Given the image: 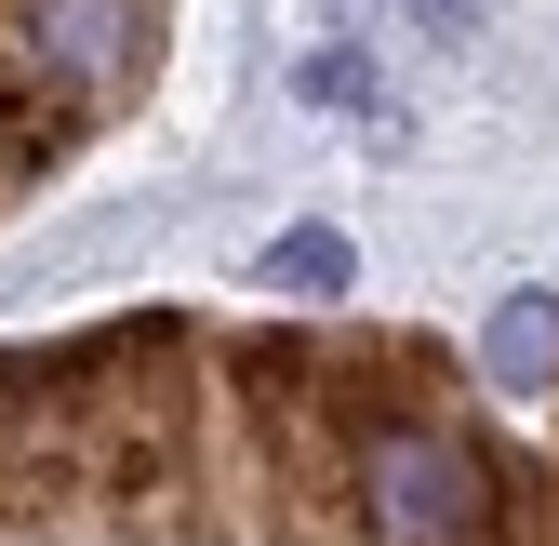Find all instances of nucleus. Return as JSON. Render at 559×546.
Wrapping results in <instances>:
<instances>
[{
  "label": "nucleus",
  "mask_w": 559,
  "mask_h": 546,
  "mask_svg": "<svg viewBox=\"0 0 559 546\" xmlns=\"http://www.w3.org/2000/svg\"><path fill=\"white\" fill-rule=\"evenodd\" d=\"M266 294H346V240H320V227H294L266 253Z\"/></svg>",
  "instance_id": "4"
},
{
  "label": "nucleus",
  "mask_w": 559,
  "mask_h": 546,
  "mask_svg": "<svg viewBox=\"0 0 559 546\" xmlns=\"http://www.w3.org/2000/svg\"><path fill=\"white\" fill-rule=\"evenodd\" d=\"M546 387H559V307L520 294V307L493 320V400H546Z\"/></svg>",
  "instance_id": "3"
},
{
  "label": "nucleus",
  "mask_w": 559,
  "mask_h": 546,
  "mask_svg": "<svg viewBox=\"0 0 559 546\" xmlns=\"http://www.w3.org/2000/svg\"><path fill=\"white\" fill-rule=\"evenodd\" d=\"M559 400V387H546ZM533 546H559V427H546V453H533Z\"/></svg>",
  "instance_id": "5"
},
{
  "label": "nucleus",
  "mask_w": 559,
  "mask_h": 546,
  "mask_svg": "<svg viewBox=\"0 0 559 546\" xmlns=\"http://www.w3.org/2000/svg\"><path fill=\"white\" fill-rule=\"evenodd\" d=\"M174 0H0V214L147 107Z\"/></svg>",
  "instance_id": "2"
},
{
  "label": "nucleus",
  "mask_w": 559,
  "mask_h": 546,
  "mask_svg": "<svg viewBox=\"0 0 559 546\" xmlns=\"http://www.w3.org/2000/svg\"><path fill=\"white\" fill-rule=\"evenodd\" d=\"M0 546H533V453L440 333L133 307L0 347Z\"/></svg>",
  "instance_id": "1"
}]
</instances>
